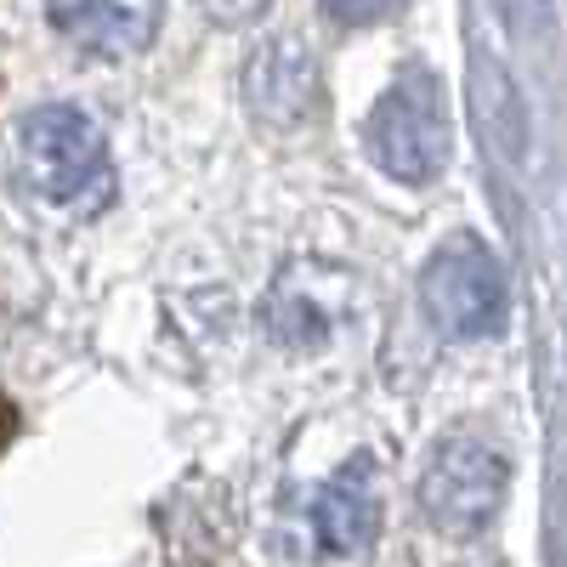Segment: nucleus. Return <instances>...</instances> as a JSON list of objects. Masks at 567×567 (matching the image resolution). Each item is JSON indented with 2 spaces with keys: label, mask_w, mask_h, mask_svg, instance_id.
<instances>
[{
  "label": "nucleus",
  "mask_w": 567,
  "mask_h": 567,
  "mask_svg": "<svg viewBox=\"0 0 567 567\" xmlns=\"http://www.w3.org/2000/svg\"><path fill=\"white\" fill-rule=\"evenodd\" d=\"M454 148L449 97L432 69H403L369 109V159L403 187L437 182Z\"/></svg>",
  "instance_id": "nucleus-1"
},
{
  "label": "nucleus",
  "mask_w": 567,
  "mask_h": 567,
  "mask_svg": "<svg viewBox=\"0 0 567 567\" xmlns=\"http://www.w3.org/2000/svg\"><path fill=\"white\" fill-rule=\"evenodd\" d=\"M23 176L40 199L91 210L109 199V142L103 125L74 103H45L23 120Z\"/></svg>",
  "instance_id": "nucleus-2"
},
{
  "label": "nucleus",
  "mask_w": 567,
  "mask_h": 567,
  "mask_svg": "<svg viewBox=\"0 0 567 567\" xmlns=\"http://www.w3.org/2000/svg\"><path fill=\"white\" fill-rule=\"evenodd\" d=\"M420 307L449 341H488L511 318V284L499 256L460 233V239L437 245L432 261L420 267Z\"/></svg>",
  "instance_id": "nucleus-3"
},
{
  "label": "nucleus",
  "mask_w": 567,
  "mask_h": 567,
  "mask_svg": "<svg viewBox=\"0 0 567 567\" xmlns=\"http://www.w3.org/2000/svg\"><path fill=\"white\" fill-rule=\"evenodd\" d=\"M511 494V465L483 437H443L420 471V511L449 539H477Z\"/></svg>",
  "instance_id": "nucleus-4"
},
{
  "label": "nucleus",
  "mask_w": 567,
  "mask_h": 567,
  "mask_svg": "<svg viewBox=\"0 0 567 567\" xmlns=\"http://www.w3.org/2000/svg\"><path fill=\"white\" fill-rule=\"evenodd\" d=\"M45 23L85 58H136L154 45L165 0H45Z\"/></svg>",
  "instance_id": "nucleus-5"
},
{
  "label": "nucleus",
  "mask_w": 567,
  "mask_h": 567,
  "mask_svg": "<svg viewBox=\"0 0 567 567\" xmlns=\"http://www.w3.org/2000/svg\"><path fill=\"white\" fill-rule=\"evenodd\" d=\"M245 103L256 109V120L296 131L301 120H312L318 109V58L307 52V40L284 34L267 40L261 52L245 63Z\"/></svg>",
  "instance_id": "nucleus-6"
},
{
  "label": "nucleus",
  "mask_w": 567,
  "mask_h": 567,
  "mask_svg": "<svg viewBox=\"0 0 567 567\" xmlns=\"http://www.w3.org/2000/svg\"><path fill=\"white\" fill-rule=\"evenodd\" d=\"M312 534L329 556H358L381 534V465L352 454L312 499Z\"/></svg>",
  "instance_id": "nucleus-7"
},
{
  "label": "nucleus",
  "mask_w": 567,
  "mask_h": 567,
  "mask_svg": "<svg viewBox=\"0 0 567 567\" xmlns=\"http://www.w3.org/2000/svg\"><path fill=\"white\" fill-rule=\"evenodd\" d=\"M471 114H477V131L499 165H528V148H534L528 103L516 91V80L505 74V63H494V58L471 63Z\"/></svg>",
  "instance_id": "nucleus-8"
},
{
  "label": "nucleus",
  "mask_w": 567,
  "mask_h": 567,
  "mask_svg": "<svg viewBox=\"0 0 567 567\" xmlns=\"http://www.w3.org/2000/svg\"><path fill=\"white\" fill-rule=\"evenodd\" d=\"M318 7L336 18L341 29H369V23H386L403 0H318Z\"/></svg>",
  "instance_id": "nucleus-9"
},
{
  "label": "nucleus",
  "mask_w": 567,
  "mask_h": 567,
  "mask_svg": "<svg viewBox=\"0 0 567 567\" xmlns=\"http://www.w3.org/2000/svg\"><path fill=\"white\" fill-rule=\"evenodd\" d=\"M505 12H511L516 29H528V34L550 29V0H505Z\"/></svg>",
  "instance_id": "nucleus-10"
},
{
  "label": "nucleus",
  "mask_w": 567,
  "mask_h": 567,
  "mask_svg": "<svg viewBox=\"0 0 567 567\" xmlns=\"http://www.w3.org/2000/svg\"><path fill=\"white\" fill-rule=\"evenodd\" d=\"M205 7H210L216 23H256L272 0H205Z\"/></svg>",
  "instance_id": "nucleus-11"
}]
</instances>
